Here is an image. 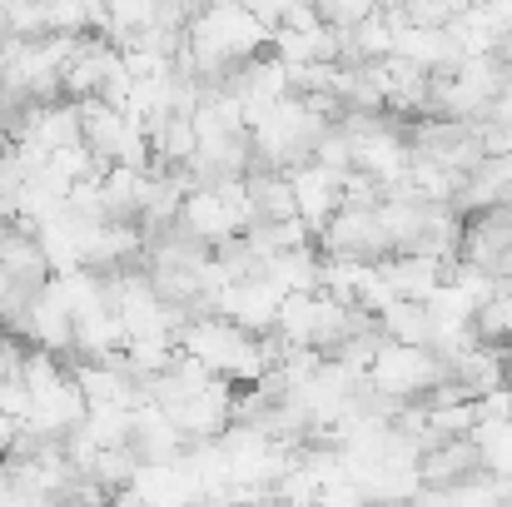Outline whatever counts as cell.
I'll return each mask as SVG.
<instances>
[{"instance_id":"1","label":"cell","mask_w":512,"mask_h":507,"mask_svg":"<svg viewBox=\"0 0 512 507\" xmlns=\"http://www.w3.org/2000/svg\"><path fill=\"white\" fill-rule=\"evenodd\" d=\"M443 383H448V363H443V353H433L428 343L383 338L378 353H373V363H368V388L383 393V398L398 403V408L433 398Z\"/></svg>"},{"instance_id":"2","label":"cell","mask_w":512,"mask_h":507,"mask_svg":"<svg viewBox=\"0 0 512 507\" xmlns=\"http://www.w3.org/2000/svg\"><path fill=\"white\" fill-rule=\"evenodd\" d=\"M319 249H324V259L383 264L393 254V244H388V229L378 219V199L373 204H339V214L319 229Z\"/></svg>"},{"instance_id":"3","label":"cell","mask_w":512,"mask_h":507,"mask_svg":"<svg viewBox=\"0 0 512 507\" xmlns=\"http://www.w3.org/2000/svg\"><path fill=\"white\" fill-rule=\"evenodd\" d=\"M284 299H289L284 289H274L264 274H254V279L224 284V289L214 294V314L229 319V324H239V329H249V334H274Z\"/></svg>"},{"instance_id":"4","label":"cell","mask_w":512,"mask_h":507,"mask_svg":"<svg viewBox=\"0 0 512 507\" xmlns=\"http://www.w3.org/2000/svg\"><path fill=\"white\" fill-rule=\"evenodd\" d=\"M483 473H488V463H483V448H478L473 433L443 438V443H433V448L418 453V483H423V493H453V488H463V483H473Z\"/></svg>"},{"instance_id":"5","label":"cell","mask_w":512,"mask_h":507,"mask_svg":"<svg viewBox=\"0 0 512 507\" xmlns=\"http://www.w3.org/2000/svg\"><path fill=\"white\" fill-rule=\"evenodd\" d=\"M130 448L140 453V463H179L189 453V438L179 433L170 408H160L155 398H145L135 408V428H130Z\"/></svg>"},{"instance_id":"6","label":"cell","mask_w":512,"mask_h":507,"mask_svg":"<svg viewBox=\"0 0 512 507\" xmlns=\"http://www.w3.org/2000/svg\"><path fill=\"white\" fill-rule=\"evenodd\" d=\"M289 184H294V199H299V219L319 234L343 204V174L339 169H324V165H299L289 169Z\"/></svg>"},{"instance_id":"7","label":"cell","mask_w":512,"mask_h":507,"mask_svg":"<svg viewBox=\"0 0 512 507\" xmlns=\"http://www.w3.org/2000/svg\"><path fill=\"white\" fill-rule=\"evenodd\" d=\"M0 264H5L10 284H30V289H45L50 274H55L40 234L25 229V224H0Z\"/></svg>"},{"instance_id":"8","label":"cell","mask_w":512,"mask_h":507,"mask_svg":"<svg viewBox=\"0 0 512 507\" xmlns=\"http://www.w3.org/2000/svg\"><path fill=\"white\" fill-rule=\"evenodd\" d=\"M244 204H249V229H254V224L299 219V199H294L289 169H254V174L244 179Z\"/></svg>"},{"instance_id":"9","label":"cell","mask_w":512,"mask_h":507,"mask_svg":"<svg viewBox=\"0 0 512 507\" xmlns=\"http://www.w3.org/2000/svg\"><path fill=\"white\" fill-rule=\"evenodd\" d=\"M378 329H383V338H398V343H428L433 338V314L418 299H393L378 314Z\"/></svg>"},{"instance_id":"10","label":"cell","mask_w":512,"mask_h":507,"mask_svg":"<svg viewBox=\"0 0 512 507\" xmlns=\"http://www.w3.org/2000/svg\"><path fill=\"white\" fill-rule=\"evenodd\" d=\"M105 507H150V503H145L135 488H125V493H110V498H105Z\"/></svg>"},{"instance_id":"11","label":"cell","mask_w":512,"mask_h":507,"mask_svg":"<svg viewBox=\"0 0 512 507\" xmlns=\"http://www.w3.org/2000/svg\"><path fill=\"white\" fill-rule=\"evenodd\" d=\"M5 40H10V10L0 5V45H5Z\"/></svg>"},{"instance_id":"12","label":"cell","mask_w":512,"mask_h":507,"mask_svg":"<svg viewBox=\"0 0 512 507\" xmlns=\"http://www.w3.org/2000/svg\"><path fill=\"white\" fill-rule=\"evenodd\" d=\"M508 398H512V383H508Z\"/></svg>"}]
</instances>
